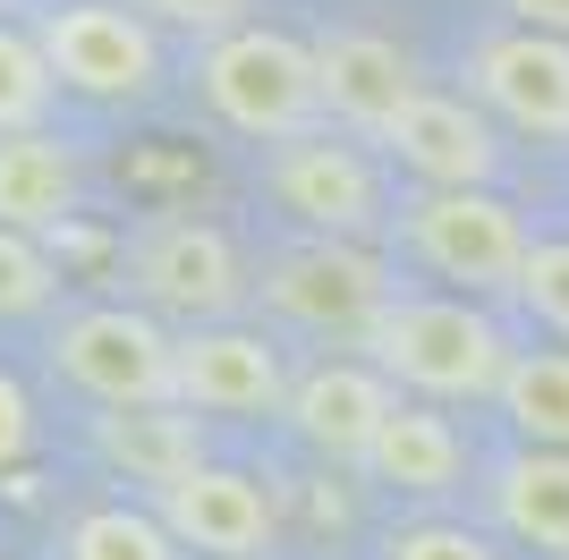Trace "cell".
<instances>
[{
    "mask_svg": "<svg viewBox=\"0 0 569 560\" xmlns=\"http://www.w3.org/2000/svg\"><path fill=\"white\" fill-rule=\"evenodd\" d=\"M366 349H375V366L391 382H408V391H426V399H485L510 373L501 331L468 298H391L366 323Z\"/></svg>",
    "mask_w": 569,
    "mask_h": 560,
    "instance_id": "cell-1",
    "label": "cell"
},
{
    "mask_svg": "<svg viewBox=\"0 0 569 560\" xmlns=\"http://www.w3.org/2000/svg\"><path fill=\"white\" fill-rule=\"evenodd\" d=\"M204 93H213V111L230 119L238 137H289L298 144L323 119V60L298 34L230 26L204 51Z\"/></svg>",
    "mask_w": 569,
    "mask_h": 560,
    "instance_id": "cell-2",
    "label": "cell"
},
{
    "mask_svg": "<svg viewBox=\"0 0 569 560\" xmlns=\"http://www.w3.org/2000/svg\"><path fill=\"white\" fill-rule=\"evenodd\" d=\"M60 373L77 391H94L102 408H153V399H179V340H170L144 306H86L60 323L51 340Z\"/></svg>",
    "mask_w": 569,
    "mask_h": 560,
    "instance_id": "cell-3",
    "label": "cell"
},
{
    "mask_svg": "<svg viewBox=\"0 0 569 560\" xmlns=\"http://www.w3.org/2000/svg\"><path fill=\"white\" fill-rule=\"evenodd\" d=\"M408 247L442 280H468V289H519V272H527L519 212L501 196H485V187H426L408 204Z\"/></svg>",
    "mask_w": 569,
    "mask_h": 560,
    "instance_id": "cell-4",
    "label": "cell"
},
{
    "mask_svg": "<svg viewBox=\"0 0 569 560\" xmlns=\"http://www.w3.org/2000/svg\"><path fill=\"white\" fill-rule=\"evenodd\" d=\"M34 43H43V60H51L60 86L94 93V102H137V93L153 86V69H162L144 18L111 9V0H69V9H51Z\"/></svg>",
    "mask_w": 569,
    "mask_h": 560,
    "instance_id": "cell-5",
    "label": "cell"
},
{
    "mask_svg": "<svg viewBox=\"0 0 569 560\" xmlns=\"http://www.w3.org/2000/svg\"><path fill=\"white\" fill-rule=\"evenodd\" d=\"M263 298L281 306L289 323L366 331L382 306H391V289H382V263L357 256L349 238H315V247H289V256L263 272Z\"/></svg>",
    "mask_w": 569,
    "mask_h": 560,
    "instance_id": "cell-6",
    "label": "cell"
},
{
    "mask_svg": "<svg viewBox=\"0 0 569 560\" xmlns=\"http://www.w3.org/2000/svg\"><path fill=\"white\" fill-rule=\"evenodd\" d=\"M137 289H144V306H162L179 323H213V314L238 306L247 280H238V256L221 230H204V221H153L137 238Z\"/></svg>",
    "mask_w": 569,
    "mask_h": 560,
    "instance_id": "cell-7",
    "label": "cell"
},
{
    "mask_svg": "<svg viewBox=\"0 0 569 560\" xmlns=\"http://www.w3.org/2000/svg\"><path fill=\"white\" fill-rule=\"evenodd\" d=\"M281 357L263 331H230V323H188L179 331V408H204V417H263L281 408Z\"/></svg>",
    "mask_w": 569,
    "mask_h": 560,
    "instance_id": "cell-8",
    "label": "cell"
},
{
    "mask_svg": "<svg viewBox=\"0 0 569 560\" xmlns=\"http://www.w3.org/2000/svg\"><path fill=\"white\" fill-rule=\"evenodd\" d=\"M162 527L204 560H256L272 543V501L238 467H188L179 484H162Z\"/></svg>",
    "mask_w": 569,
    "mask_h": 560,
    "instance_id": "cell-9",
    "label": "cell"
},
{
    "mask_svg": "<svg viewBox=\"0 0 569 560\" xmlns=\"http://www.w3.org/2000/svg\"><path fill=\"white\" fill-rule=\"evenodd\" d=\"M272 196H281L298 221H315L323 238H366L382 221V187L349 144H315V137L281 144V153H272Z\"/></svg>",
    "mask_w": 569,
    "mask_h": 560,
    "instance_id": "cell-10",
    "label": "cell"
},
{
    "mask_svg": "<svg viewBox=\"0 0 569 560\" xmlns=\"http://www.w3.org/2000/svg\"><path fill=\"white\" fill-rule=\"evenodd\" d=\"M476 86H485V102H493L510 128H527V137H569V43L561 34H536V26L493 34V43L476 51Z\"/></svg>",
    "mask_w": 569,
    "mask_h": 560,
    "instance_id": "cell-11",
    "label": "cell"
},
{
    "mask_svg": "<svg viewBox=\"0 0 569 560\" xmlns=\"http://www.w3.org/2000/svg\"><path fill=\"white\" fill-rule=\"evenodd\" d=\"M391 417H400V399H391V373L382 366H315L307 382H289L298 442L332 450V459H366Z\"/></svg>",
    "mask_w": 569,
    "mask_h": 560,
    "instance_id": "cell-12",
    "label": "cell"
},
{
    "mask_svg": "<svg viewBox=\"0 0 569 560\" xmlns=\"http://www.w3.org/2000/svg\"><path fill=\"white\" fill-rule=\"evenodd\" d=\"M315 60H323V111H340L366 137H391L417 102L400 43H382V34H332V43H315Z\"/></svg>",
    "mask_w": 569,
    "mask_h": 560,
    "instance_id": "cell-13",
    "label": "cell"
},
{
    "mask_svg": "<svg viewBox=\"0 0 569 560\" xmlns=\"http://www.w3.org/2000/svg\"><path fill=\"white\" fill-rule=\"evenodd\" d=\"M391 144H400V162L417 170V179H433V187H485L493 162H501L485 111H468L459 93H417L408 119L391 128Z\"/></svg>",
    "mask_w": 569,
    "mask_h": 560,
    "instance_id": "cell-14",
    "label": "cell"
},
{
    "mask_svg": "<svg viewBox=\"0 0 569 560\" xmlns=\"http://www.w3.org/2000/svg\"><path fill=\"white\" fill-rule=\"evenodd\" d=\"M69 204H77L69 153H60L43 128H9V137H0V221L43 238V230L69 221Z\"/></svg>",
    "mask_w": 569,
    "mask_h": 560,
    "instance_id": "cell-15",
    "label": "cell"
},
{
    "mask_svg": "<svg viewBox=\"0 0 569 560\" xmlns=\"http://www.w3.org/2000/svg\"><path fill=\"white\" fill-rule=\"evenodd\" d=\"M94 450L111 467H128L137 484H179L196 459V424L179 417V399H153V408H111V417L94 424Z\"/></svg>",
    "mask_w": 569,
    "mask_h": 560,
    "instance_id": "cell-16",
    "label": "cell"
},
{
    "mask_svg": "<svg viewBox=\"0 0 569 560\" xmlns=\"http://www.w3.org/2000/svg\"><path fill=\"white\" fill-rule=\"evenodd\" d=\"M501 527L536 552H569V450H519L493 484Z\"/></svg>",
    "mask_w": 569,
    "mask_h": 560,
    "instance_id": "cell-17",
    "label": "cell"
},
{
    "mask_svg": "<svg viewBox=\"0 0 569 560\" xmlns=\"http://www.w3.org/2000/svg\"><path fill=\"white\" fill-rule=\"evenodd\" d=\"M366 467H375L382 484H400V492H451V476H459V433H451L442 417H426V408H400V417L375 433Z\"/></svg>",
    "mask_w": 569,
    "mask_h": 560,
    "instance_id": "cell-18",
    "label": "cell"
},
{
    "mask_svg": "<svg viewBox=\"0 0 569 560\" xmlns=\"http://www.w3.org/2000/svg\"><path fill=\"white\" fill-rule=\"evenodd\" d=\"M501 408L536 450H569V357H510Z\"/></svg>",
    "mask_w": 569,
    "mask_h": 560,
    "instance_id": "cell-19",
    "label": "cell"
},
{
    "mask_svg": "<svg viewBox=\"0 0 569 560\" xmlns=\"http://www.w3.org/2000/svg\"><path fill=\"white\" fill-rule=\"evenodd\" d=\"M69 560H179V536L144 510H86L69 527Z\"/></svg>",
    "mask_w": 569,
    "mask_h": 560,
    "instance_id": "cell-20",
    "label": "cell"
},
{
    "mask_svg": "<svg viewBox=\"0 0 569 560\" xmlns=\"http://www.w3.org/2000/svg\"><path fill=\"white\" fill-rule=\"evenodd\" d=\"M51 60H43V43H26V34H9L0 26V137L9 128H34L43 119V102H51Z\"/></svg>",
    "mask_w": 569,
    "mask_h": 560,
    "instance_id": "cell-21",
    "label": "cell"
},
{
    "mask_svg": "<svg viewBox=\"0 0 569 560\" xmlns=\"http://www.w3.org/2000/svg\"><path fill=\"white\" fill-rule=\"evenodd\" d=\"M51 280H60V272H51L43 238L0 221V314H34V306L51 298Z\"/></svg>",
    "mask_w": 569,
    "mask_h": 560,
    "instance_id": "cell-22",
    "label": "cell"
},
{
    "mask_svg": "<svg viewBox=\"0 0 569 560\" xmlns=\"http://www.w3.org/2000/svg\"><path fill=\"white\" fill-rule=\"evenodd\" d=\"M519 298L536 306V314H545L552 331H569V238H545V247H527Z\"/></svg>",
    "mask_w": 569,
    "mask_h": 560,
    "instance_id": "cell-23",
    "label": "cell"
},
{
    "mask_svg": "<svg viewBox=\"0 0 569 560\" xmlns=\"http://www.w3.org/2000/svg\"><path fill=\"white\" fill-rule=\"evenodd\" d=\"M382 560H493V543L468 527H400L382 543Z\"/></svg>",
    "mask_w": 569,
    "mask_h": 560,
    "instance_id": "cell-24",
    "label": "cell"
},
{
    "mask_svg": "<svg viewBox=\"0 0 569 560\" xmlns=\"http://www.w3.org/2000/svg\"><path fill=\"white\" fill-rule=\"evenodd\" d=\"M153 18H170V26H196V34H230L238 18H247V0H144Z\"/></svg>",
    "mask_w": 569,
    "mask_h": 560,
    "instance_id": "cell-25",
    "label": "cell"
},
{
    "mask_svg": "<svg viewBox=\"0 0 569 560\" xmlns=\"http://www.w3.org/2000/svg\"><path fill=\"white\" fill-rule=\"evenodd\" d=\"M26 442H34V408H26V391L0 373V467H18Z\"/></svg>",
    "mask_w": 569,
    "mask_h": 560,
    "instance_id": "cell-26",
    "label": "cell"
},
{
    "mask_svg": "<svg viewBox=\"0 0 569 560\" xmlns=\"http://www.w3.org/2000/svg\"><path fill=\"white\" fill-rule=\"evenodd\" d=\"M519 9V26H536V34H561L569 43V0H510Z\"/></svg>",
    "mask_w": 569,
    "mask_h": 560,
    "instance_id": "cell-27",
    "label": "cell"
}]
</instances>
